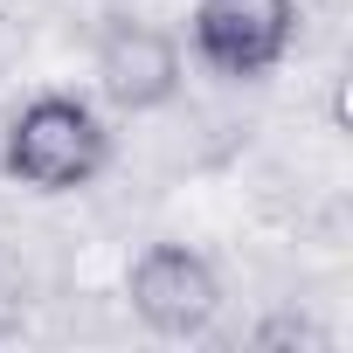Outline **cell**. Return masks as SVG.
Here are the masks:
<instances>
[{
	"label": "cell",
	"mask_w": 353,
	"mask_h": 353,
	"mask_svg": "<svg viewBox=\"0 0 353 353\" xmlns=\"http://www.w3.org/2000/svg\"><path fill=\"white\" fill-rule=\"evenodd\" d=\"M250 339H256V346H312V353H325V346H332V332H325L312 312H277V319H263Z\"/></svg>",
	"instance_id": "6"
},
{
	"label": "cell",
	"mask_w": 353,
	"mask_h": 353,
	"mask_svg": "<svg viewBox=\"0 0 353 353\" xmlns=\"http://www.w3.org/2000/svg\"><path fill=\"white\" fill-rule=\"evenodd\" d=\"M90 77H97V97L118 118H159L188 90V42L152 14L118 8L90 35Z\"/></svg>",
	"instance_id": "3"
},
{
	"label": "cell",
	"mask_w": 353,
	"mask_h": 353,
	"mask_svg": "<svg viewBox=\"0 0 353 353\" xmlns=\"http://www.w3.org/2000/svg\"><path fill=\"white\" fill-rule=\"evenodd\" d=\"M125 305L132 319L152 332V339H173V346H194L222 325L229 312V284L215 270L208 250L181 243V236H152L132 263H125Z\"/></svg>",
	"instance_id": "2"
},
{
	"label": "cell",
	"mask_w": 353,
	"mask_h": 353,
	"mask_svg": "<svg viewBox=\"0 0 353 353\" xmlns=\"http://www.w3.org/2000/svg\"><path fill=\"white\" fill-rule=\"evenodd\" d=\"M111 159H118V132L83 90H35L0 125V181L42 201L90 194L111 173Z\"/></svg>",
	"instance_id": "1"
},
{
	"label": "cell",
	"mask_w": 353,
	"mask_h": 353,
	"mask_svg": "<svg viewBox=\"0 0 353 353\" xmlns=\"http://www.w3.org/2000/svg\"><path fill=\"white\" fill-rule=\"evenodd\" d=\"M28 319H35V284H28V270H21V263L0 256V346L21 339V332H28Z\"/></svg>",
	"instance_id": "5"
},
{
	"label": "cell",
	"mask_w": 353,
	"mask_h": 353,
	"mask_svg": "<svg viewBox=\"0 0 353 353\" xmlns=\"http://www.w3.org/2000/svg\"><path fill=\"white\" fill-rule=\"evenodd\" d=\"M305 42L298 0H194L188 8V56L222 83L277 77Z\"/></svg>",
	"instance_id": "4"
}]
</instances>
